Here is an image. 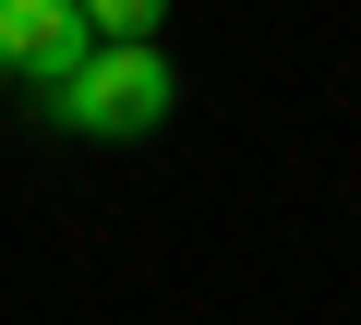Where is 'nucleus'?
<instances>
[{
    "instance_id": "nucleus-2",
    "label": "nucleus",
    "mask_w": 361,
    "mask_h": 325,
    "mask_svg": "<svg viewBox=\"0 0 361 325\" xmlns=\"http://www.w3.org/2000/svg\"><path fill=\"white\" fill-rule=\"evenodd\" d=\"M85 0H0V73H25V85H49V73H73L85 61Z\"/></svg>"
},
{
    "instance_id": "nucleus-3",
    "label": "nucleus",
    "mask_w": 361,
    "mask_h": 325,
    "mask_svg": "<svg viewBox=\"0 0 361 325\" xmlns=\"http://www.w3.org/2000/svg\"><path fill=\"white\" fill-rule=\"evenodd\" d=\"M157 13H169V0H85L97 37H157Z\"/></svg>"
},
{
    "instance_id": "nucleus-1",
    "label": "nucleus",
    "mask_w": 361,
    "mask_h": 325,
    "mask_svg": "<svg viewBox=\"0 0 361 325\" xmlns=\"http://www.w3.org/2000/svg\"><path fill=\"white\" fill-rule=\"evenodd\" d=\"M37 97H49V121H61V133H85V145H133V133H157V121H169L180 73L157 61V37H85V61H73V73H49Z\"/></svg>"
}]
</instances>
